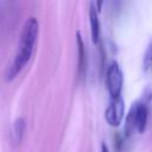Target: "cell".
<instances>
[{"instance_id":"obj_1","label":"cell","mask_w":152,"mask_h":152,"mask_svg":"<svg viewBox=\"0 0 152 152\" xmlns=\"http://www.w3.org/2000/svg\"><path fill=\"white\" fill-rule=\"evenodd\" d=\"M39 32V24L36 18H28L25 24L23 25V30L20 33V42H19V49L15 58L13 59L11 66L7 71V80L11 81L23 70V68L28 63L31 59L33 48L36 44V40L38 38Z\"/></svg>"},{"instance_id":"obj_2","label":"cell","mask_w":152,"mask_h":152,"mask_svg":"<svg viewBox=\"0 0 152 152\" xmlns=\"http://www.w3.org/2000/svg\"><path fill=\"white\" fill-rule=\"evenodd\" d=\"M147 116H148V108L146 102L139 101L133 103L125 122L126 137L133 133H142L147 125Z\"/></svg>"},{"instance_id":"obj_3","label":"cell","mask_w":152,"mask_h":152,"mask_svg":"<svg viewBox=\"0 0 152 152\" xmlns=\"http://www.w3.org/2000/svg\"><path fill=\"white\" fill-rule=\"evenodd\" d=\"M124 84V74L118 62L109 63L106 71V86L112 99L121 96V89Z\"/></svg>"},{"instance_id":"obj_4","label":"cell","mask_w":152,"mask_h":152,"mask_svg":"<svg viewBox=\"0 0 152 152\" xmlns=\"http://www.w3.org/2000/svg\"><path fill=\"white\" fill-rule=\"evenodd\" d=\"M125 116V102L121 96L114 97L110 100L108 107L104 112V119L108 125L118 127Z\"/></svg>"},{"instance_id":"obj_5","label":"cell","mask_w":152,"mask_h":152,"mask_svg":"<svg viewBox=\"0 0 152 152\" xmlns=\"http://www.w3.org/2000/svg\"><path fill=\"white\" fill-rule=\"evenodd\" d=\"M89 23H90V30H91V39L94 44L99 43L100 39V21L97 15V10L94 7V5L89 6Z\"/></svg>"},{"instance_id":"obj_6","label":"cell","mask_w":152,"mask_h":152,"mask_svg":"<svg viewBox=\"0 0 152 152\" xmlns=\"http://www.w3.org/2000/svg\"><path fill=\"white\" fill-rule=\"evenodd\" d=\"M76 44H77V53H78V74L80 76H83L86 71V49L82 36L78 31L76 32Z\"/></svg>"},{"instance_id":"obj_7","label":"cell","mask_w":152,"mask_h":152,"mask_svg":"<svg viewBox=\"0 0 152 152\" xmlns=\"http://www.w3.org/2000/svg\"><path fill=\"white\" fill-rule=\"evenodd\" d=\"M25 132V121L24 119L19 118L13 122V128H12V140L15 144H19L23 140Z\"/></svg>"},{"instance_id":"obj_8","label":"cell","mask_w":152,"mask_h":152,"mask_svg":"<svg viewBox=\"0 0 152 152\" xmlns=\"http://www.w3.org/2000/svg\"><path fill=\"white\" fill-rule=\"evenodd\" d=\"M144 66L146 70H152V43L148 45L144 56Z\"/></svg>"},{"instance_id":"obj_9","label":"cell","mask_w":152,"mask_h":152,"mask_svg":"<svg viewBox=\"0 0 152 152\" xmlns=\"http://www.w3.org/2000/svg\"><path fill=\"white\" fill-rule=\"evenodd\" d=\"M102 152H109L108 148H107V146L104 144H102Z\"/></svg>"}]
</instances>
